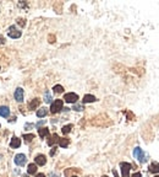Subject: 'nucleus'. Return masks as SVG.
Listing matches in <instances>:
<instances>
[{"mask_svg": "<svg viewBox=\"0 0 159 177\" xmlns=\"http://www.w3.org/2000/svg\"><path fill=\"white\" fill-rule=\"evenodd\" d=\"M120 167H121V175H122V177H130L131 164H129V162H121L120 164Z\"/></svg>", "mask_w": 159, "mask_h": 177, "instance_id": "39448f33", "label": "nucleus"}, {"mask_svg": "<svg viewBox=\"0 0 159 177\" xmlns=\"http://www.w3.org/2000/svg\"><path fill=\"white\" fill-rule=\"evenodd\" d=\"M59 142V137H58V134H53L51 137H50V139L48 140V145H54L55 143H58Z\"/></svg>", "mask_w": 159, "mask_h": 177, "instance_id": "dca6fc26", "label": "nucleus"}, {"mask_svg": "<svg viewBox=\"0 0 159 177\" xmlns=\"http://www.w3.org/2000/svg\"><path fill=\"white\" fill-rule=\"evenodd\" d=\"M7 35H9L11 38H20L22 35V32L17 30V27L15 26V25H12V26L9 27V30H7Z\"/></svg>", "mask_w": 159, "mask_h": 177, "instance_id": "f03ea898", "label": "nucleus"}, {"mask_svg": "<svg viewBox=\"0 0 159 177\" xmlns=\"http://www.w3.org/2000/svg\"><path fill=\"white\" fill-rule=\"evenodd\" d=\"M55 153H56V148H53V150H51V151H50V155H51V156H53V155H54V154H55Z\"/></svg>", "mask_w": 159, "mask_h": 177, "instance_id": "cd10ccee", "label": "nucleus"}, {"mask_svg": "<svg viewBox=\"0 0 159 177\" xmlns=\"http://www.w3.org/2000/svg\"><path fill=\"white\" fill-rule=\"evenodd\" d=\"M34 161H36V165H38V166H44V165L47 164V158H46L44 155L39 154V155L36 156Z\"/></svg>", "mask_w": 159, "mask_h": 177, "instance_id": "0eeeda50", "label": "nucleus"}, {"mask_svg": "<svg viewBox=\"0 0 159 177\" xmlns=\"http://www.w3.org/2000/svg\"><path fill=\"white\" fill-rule=\"evenodd\" d=\"M36 177H47L44 174H38V175H36Z\"/></svg>", "mask_w": 159, "mask_h": 177, "instance_id": "c756f323", "label": "nucleus"}, {"mask_svg": "<svg viewBox=\"0 0 159 177\" xmlns=\"http://www.w3.org/2000/svg\"><path fill=\"white\" fill-rule=\"evenodd\" d=\"M96 97L93 95H84L83 97V104H91V102H94Z\"/></svg>", "mask_w": 159, "mask_h": 177, "instance_id": "2eb2a0df", "label": "nucleus"}, {"mask_svg": "<svg viewBox=\"0 0 159 177\" xmlns=\"http://www.w3.org/2000/svg\"><path fill=\"white\" fill-rule=\"evenodd\" d=\"M47 114H48V108H46V107H42V108H39L37 111V117H39V118L46 117Z\"/></svg>", "mask_w": 159, "mask_h": 177, "instance_id": "f8f14e48", "label": "nucleus"}, {"mask_svg": "<svg viewBox=\"0 0 159 177\" xmlns=\"http://www.w3.org/2000/svg\"><path fill=\"white\" fill-rule=\"evenodd\" d=\"M10 146L12 148V149H16V148H20V146H21V140H20L18 138L14 137V138L11 139V142H10Z\"/></svg>", "mask_w": 159, "mask_h": 177, "instance_id": "9d476101", "label": "nucleus"}, {"mask_svg": "<svg viewBox=\"0 0 159 177\" xmlns=\"http://www.w3.org/2000/svg\"><path fill=\"white\" fill-rule=\"evenodd\" d=\"M102 177H108V176H102Z\"/></svg>", "mask_w": 159, "mask_h": 177, "instance_id": "f704fd0d", "label": "nucleus"}, {"mask_svg": "<svg viewBox=\"0 0 159 177\" xmlns=\"http://www.w3.org/2000/svg\"><path fill=\"white\" fill-rule=\"evenodd\" d=\"M72 110L79 111V112H80V111H83V106L80 105V104H75V105H73V108H72Z\"/></svg>", "mask_w": 159, "mask_h": 177, "instance_id": "5701e85b", "label": "nucleus"}, {"mask_svg": "<svg viewBox=\"0 0 159 177\" xmlns=\"http://www.w3.org/2000/svg\"><path fill=\"white\" fill-rule=\"evenodd\" d=\"M10 122H16V117H12V118L10 119Z\"/></svg>", "mask_w": 159, "mask_h": 177, "instance_id": "2f4dec72", "label": "nucleus"}, {"mask_svg": "<svg viewBox=\"0 0 159 177\" xmlns=\"http://www.w3.org/2000/svg\"><path fill=\"white\" fill-rule=\"evenodd\" d=\"M53 90H54V92H55V94H61V92L64 91V87H63L61 85H55Z\"/></svg>", "mask_w": 159, "mask_h": 177, "instance_id": "4be33fe9", "label": "nucleus"}, {"mask_svg": "<svg viewBox=\"0 0 159 177\" xmlns=\"http://www.w3.org/2000/svg\"><path fill=\"white\" fill-rule=\"evenodd\" d=\"M64 100L66 101L67 104H76V101L79 100V95H77V94H73V92L65 94Z\"/></svg>", "mask_w": 159, "mask_h": 177, "instance_id": "423d86ee", "label": "nucleus"}, {"mask_svg": "<svg viewBox=\"0 0 159 177\" xmlns=\"http://www.w3.org/2000/svg\"><path fill=\"white\" fill-rule=\"evenodd\" d=\"M49 177H59V175L54 174V172H50V174H49Z\"/></svg>", "mask_w": 159, "mask_h": 177, "instance_id": "bb28decb", "label": "nucleus"}, {"mask_svg": "<svg viewBox=\"0 0 159 177\" xmlns=\"http://www.w3.org/2000/svg\"><path fill=\"white\" fill-rule=\"evenodd\" d=\"M4 42H5V41H4V37H3V36H0V43L3 44Z\"/></svg>", "mask_w": 159, "mask_h": 177, "instance_id": "7c9ffc66", "label": "nucleus"}, {"mask_svg": "<svg viewBox=\"0 0 159 177\" xmlns=\"http://www.w3.org/2000/svg\"><path fill=\"white\" fill-rule=\"evenodd\" d=\"M133 156L136 158L138 161H140L141 164H143L146 162V154H144V151L141 149V148H135V150H133Z\"/></svg>", "mask_w": 159, "mask_h": 177, "instance_id": "f257e3e1", "label": "nucleus"}, {"mask_svg": "<svg viewBox=\"0 0 159 177\" xmlns=\"http://www.w3.org/2000/svg\"><path fill=\"white\" fill-rule=\"evenodd\" d=\"M33 127V124H31V123H26V126H24V128L28 129V128H32Z\"/></svg>", "mask_w": 159, "mask_h": 177, "instance_id": "a878e982", "label": "nucleus"}, {"mask_svg": "<svg viewBox=\"0 0 159 177\" xmlns=\"http://www.w3.org/2000/svg\"><path fill=\"white\" fill-rule=\"evenodd\" d=\"M14 96H15V100L21 104V102L23 101V90H22L21 87H17V89L15 90Z\"/></svg>", "mask_w": 159, "mask_h": 177, "instance_id": "6e6552de", "label": "nucleus"}, {"mask_svg": "<svg viewBox=\"0 0 159 177\" xmlns=\"http://www.w3.org/2000/svg\"><path fill=\"white\" fill-rule=\"evenodd\" d=\"M113 174H114V176H115V177H119V176H117V174H116V171H115V170H113Z\"/></svg>", "mask_w": 159, "mask_h": 177, "instance_id": "473e14b6", "label": "nucleus"}, {"mask_svg": "<svg viewBox=\"0 0 159 177\" xmlns=\"http://www.w3.org/2000/svg\"><path fill=\"white\" fill-rule=\"evenodd\" d=\"M43 124H46V121H40V122H38V123L36 124V127H37V128H40V126H43Z\"/></svg>", "mask_w": 159, "mask_h": 177, "instance_id": "393cba45", "label": "nucleus"}, {"mask_svg": "<svg viewBox=\"0 0 159 177\" xmlns=\"http://www.w3.org/2000/svg\"><path fill=\"white\" fill-rule=\"evenodd\" d=\"M61 110H63V100H55L54 102H51V106H50L51 113H58Z\"/></svg>", "mask_w": 159, "mask_h": 177, "instance_id": "7ed1b4c3", "label": "nucleus"}, {"mask_svg": "<svg viewBox=\"0 0 159 177\" xmlns=\"http://www.w3.org/2000/svg\"><path fill=\"white\" fill-rule=\"evenodd\" d=\"M23 139L26 143H31L32 139H34V134H23Z\"/></svg>", "mask_w": 159, "mask_h": 177, "instance_id": "412c9836", "label": "nucleus"}, {"mask_svg": "<svg viewBox=\"0 0 159 177\" xmlns=\"http://www.w3.org/2000/svg\"><path fill=\"white\" fill-rule=\"evenodd\" d=\"M44 102L46 104H51V95L49 94V91H46V94H44Z\"/></svg>", "mask_w": 159, "mask_h": 177, "instance_id": "aec40b11", "label": "nucleus"}, {"mask_svg": "<svg viewBox=\"0 0 159 177\" xmlns=\"http://www.w3.org/2000/svg\"><path fill=\"white\" fill-rule=\"evenodd\" d=\"M149 171L152 174H158L159 172V164L158 162H152L149 165Z\"/></svg>", "mask_w": 159, "mask_h": 177, "instance_id": "ddd939ff", "label": "nucleus"}, {"mask_svg": "<svg viewBox=\"0 0 159 177\" xmlns=\"http://www.w3.org/2000/svg\"><path fill=\"white\" fill-rule=\"evenodd\" d=\"M72 177H77V176H72Z\"/></svg>", "mask_w": 159, "mask_h": 177, "instance_id": "c9c22d12", "label": "nucleus"}, {"mask_svg": "<svg viewBox=\"0 0 159 177\" xmlns=\"http://www.w3.org/2000/svg\"><path fill=\"white\" fill-rule=\"evenodd\" d=\"M38 133L40 138H46L49 134V129L48 128H38Z\"/></svg>", "mask_w": 159, "mask_h": 177, "instance_id": "f3484780", "label": "nucleus"}, {"mask_svg": "<svg viewBox=\"0 0 159 177\" xmlns=\"http://www.w3.org/2000/svg\"><path fill=\"white\" fill-rule=\"evenodd\" d=\"M72 129V124H67V126H64L63 129H61V132H63V134H69Z\"/></svg>", "mask_w": 159, "mask_h": 177, "instance_id": "6ab92c4d", "label": "nucleus"}, {"mask_svg": "<svg viewBox=\"0 0 159 177\" xmlns=\"http://www.w3.org/2000/svg\"><path fill=\"white\" fill-rule=\"evenodd\" d=\"M69 139H66V138H63V139H59V145L61 146V148H67V145H69Z\"/></svg>", "mask_w": 159, "mask_h": 177, "instance_id": "a211bd4d", "label": "nucleus"}, {"mask_svg": "<svg viewBox=\"0 0 159 177\" xmlns=\"http://www.w3.org/2000/svg\"><path fill=\"white\" fill-rule=\"evenodd\" d=\"M14 161L17 166H24L27 164V158L24 154H17V155H15Z\"/></svg>", "mask_w": 159, "mask_h": 177, "instance_id": "20e7f679", "label": "nucleus"}, {"mask_svg": "<svg viewBox=\"0 0 159 177\" xmlns=\"http://www.w3.org/2000/svg\"><path fill=\"white\" fill-rule=\"evenodd\" d=\"M156 177H159V176H156Z\"/></svg>", "mask_w": 159, "mask_h": 177, "instance_id": "e433bc0d", "label": "nucleus"}, {"mask_svg": "<svg viewBox=\"0 0 159 177\" xmlns=\"http://www.w3.org/2000/svg\"><path fill=\"white\" fill-rule=\"evenodd\" d=\"M39 104H40L39 98H33V100H32L30 104H28V108H30V110H36L37 107L39 106Z\"/></svg>", "mask_w": 159, "mask_h": 177, "instance_id": "9b49d317", "label": "nucleus"}, {"mask_svg": "<svg viewBox=\"0 0 159 177\" xmlns=\"http://www.w3.org/2000/svg\"><path fill=\"white\" fill-rule=\"evenodd\" d=\"M37 172V165L36 164H30L28 165V168H27V174L28 175H34Z\"/></svg>", "mask_w": 159, "mask_h": 177, "instance_id": "4468645a", "label": "nucleus"}, {"mask_svg": "<svg viewBox=\"0 0 159 177\" xmlns=\"http://www.w3.org/2000/svg\"><path fill=\"white\" fill-rule=\"evenodd\" d=\"M132 177H141V174H140V172H136V174L132 175Z\"/></svg>", "mask_w": 159, "mask_h": 177, "instance_id": "c85d7f7f", "label": "nucleus"}, {"mask_svg": "<svg viewBox=\"0 0 159 177\" xmlns=\"http://www.w3.org/2000/svg\"><path fill=\"white\" fill-rule=\"evenodd\" d=\"M0 116L7 118L10 116V108L7 106H0Z\"/></svg>", "mask_w": 159, "mask_h": 177, "instance_id": "1a4fd4ad", "label": "nucleus"}, {"mask_svg": "<svg viewBox=\"0 0 159 177\" xmlns=\"http://www.w3.org/2000/svg\"><path fill=\"white\" fill-rule=\"evenodd\" d=\"M17 23H18L21 27H24V25H26V21H24L23 19H18V20H17Z\"/></svg>", "mask_w": 159, "mask_h": 177, "instance_id": "b1692460", "label": "nucleus"}, {"mask_svg": "<svg viewBox=\"0 0 159 177\" xmlns=\"http://www.w3.org/2000/svg\"><path fill=\"white\" fill-rule=\"evenodd\" d=\"M22 177H28V175H23V176H22Z\"/></svg>", "mask_w": 159, "mask_h": 177, "instance_id": "72a5a7b5", "label": "nucleus"}]
</instances>
